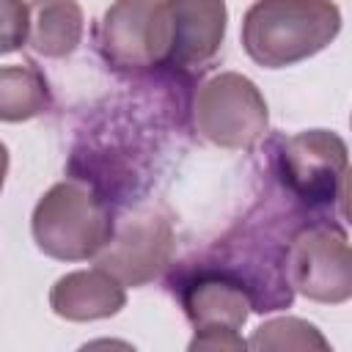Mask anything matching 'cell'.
I'll return each instance as SVG.
<instances>
[{
  "label": "cell",
  "mask_w": 352,
  "mask_h": 352,
  "mask_svg": "<svg viewBox=\"0 0 352 352\" xmlns=\"http://www.w3.org/2000/svg\"><path fill=\"white\" fill-rule=\"evenodd\" d=\"M341 30L333 0H256L242 19V47L264 69H283L322 52Z\"/></svg>",
  "instance_id": "1"
},
{
  "label": "cell",
  "mask_w": 352,
  "mask_h": 352,
  "mask_svg": "<svg viewBox=\"0 0 352 352\" xmlns=\"http://www.w3.org/2000/svg\"><path fill=\"white\" fill-rule=\"evenodd\" d=\"M113 226L107 201L80 176L52 184L38 198L30 217L38 250L58 261L94 258L110 239Z\"/></svg>",
  "instance_id": "2"
},
{
  "label": "cell",
  "mask_w": 352,
  "mask_h": 352,
  "mask_svg": "<svg viewBox=\"0 0 352 352\" xmlns=\"http://www.w3.org/2000/svg\"><path fill=\"white\" fill-rule=\"evenodd\" d=\"M278 176L283 187L308 209H324L338 201L346 214V143L327 129H305L278 140Z\"/></svg>",
  "instance_id": "3"
},
{
  "label": "cell",
  "mask_w": 352,
  "mask_h": 352,
  "mask_svg": "<svg viewBox=\"0 0 352 352\" xmlns=\"http://www.w3.org/2000/svg\"><path fill=\"white\" fill-rule=\"evenodd\" d=\"M267 102L253 80L236 72L209 77L192 102L195 132L220 148H250L267 132Z\"/></svg>",
  "instance_id": "4"
},
{
  "label": "cell",
  "mask_w": 352,
  "mask_h": 352,
  "mask_svg": "<svg viewBox=\"0 0 352 352\" xmlns=\"http://www.w3.org/2000/svg\"><path fill=\"white\" fill-rule=\"evenodd\" d=\"M283 275L314 302H344L352 294V253L341 226L308 223L283 248Z\"/></svg>",
  "instance_id": "5"
},
{
  "label": "cell",
  "mask_w": 352,
  "mask_h": 352,
  "mask_svg": "<svg viewBox=\"0 0 352 352\" xmlns=\"http://www.w3.org/2000/svg\"><path fill=\"white\" fill-rule=\"evenodd\" d=\"M99 52L121 72L165 66L168 11L165 0H116L99 22Z\"/></svg>",
  "instance_id": "6"
},
{
  "label": "cell",
  "mask_w": 352,
  "mask_h": 352,
  "mask_svg": "<svg viewBox=\"0 0 352 352\" xmlns=\"http://www.w3.org/2000/svg\"><path fill=\"white\" fill-rule=\"evenodd\" d=\"M173 256V228L165 217L151 209L129 214L124 223L113 226L110 239L94 256L96 267L107 270L124 286H143L170 264Z\"/></svg>",
  "instance_id": "7"
},
{
  "label": "cell",
  "mask_w": 352,
  "mask_h": 352,
  "mask_svg": "<svg viewBox=\"0 0 352 352\" xmlns=\"http://www.w3.org/2000/svg\"><path fill=\"white\" fill-rule=\"evenodd\" d=\"M168 11V69H195L209 63L223 38L226 0H165Z\"/></svg>",
  "instance_id": "8"
},
{
  "label": "cell",
  "mask_w": 352,
  "mask_h": 352,
  "mask_svg": "<svg viewBox=\"0 0 352 352\" xmlns=\"http://www.w3.org/2000/svg\"><path fill=\"white\" fill-rule=\"evenodd\" d=\"M182 308L195 330H239L250 314V297L236 275L206 264L182 286Z\"/></svg>",
  "instance_id": "9"
},
{
  "label": "cell",
  "mask_w": 352,
  "mask_h": 352,
  "mask_svg": "<svg viewBox=\"0 0 352 352\" xmlns=\"http://www.w3.org/2000/svg\"><path fill=\"white\" fill-rule=\"evenodd\" d=\"M126 302L124 283L107 270H77L55 280L50 292V305L58 316L69 322H94L116 316Z\"/></svg>",
  "instance_id": "10"
},
{
  "label": "cell",
  "mask_w": 352,
  "mask_h": 352,
  "mask_svg": "<svg viewBox=\"0 0 352 352\" xmlns=\"http://www.w3.org/2000/svg\"><path fill=\"white\" fill-rule=\"evenodd\" d=\"M82 8L77 0H30L28 47L44 58H66L82 38Z\"/></svg>",
  "instance_id": "11"
},
{
  "label": "cell",
  "mask_w": 352,
  "mask_h": 352,
  "mask_svg": "<svg viewBox=\"0 0 352 352\" xmlns=\"http://www.w3.org/2000/svg\"><path fill=\"white\" fill-rule=\"evenodd\" d=\"M50 107L44 74L33 66H0V121H28Z\"/></svg>",
  "instance_id": "12"
},
{
  "label": "cell",
  "mask_w": 352,
  "mask_h": 352,
  "mask_svg": "<svg viewBox=\"0 0 352 352\" xmlns=\"http://www.w3.org/2000/svg\"><path fill=\"white\" fill-rule=\"evenodd\" d=\"M250 349H327V338L305 319L283 316L264 322L248 341Z\"/></svg>",
  "instance_id": "13"
},
{
  "label": "cell",
  "mask_w": 352,
  "mask_h": 352,
  "mask_svg": "<svg viewBox=\"0 0 352 352\" xmlns=\"http://www.w3.org/2000/svg\"><path fill=\"white\" fill-rule=\"evenodd\" d=\"M28 41V3L0 0V55L19 50Z\"/></svg>",
  "instance_id": "14"
},
{
  "label": "cell",
  "mask_w": 352,
  "mask_h": 352,
  "mask_svg": "<svg viewBox=\"0 0 352 352\" xmlns=\"http://www.w3.org/2000/svg\"><path fill=\"white\" fill-rule=\"evenodd\" d=\"M248 341L236 330H195L190 349H245Z\"/></svg>",
  "instance_id": "15"
},
{
  "label": "cell",
  "mask_w": 352,
  "mask_h": 352,
  "mask_svg": "<svg viewBox=\"0 0 352 352\" xmlns=\"http://www.w3.org/2000/svg\"><path fill=\"white\" fill-rule=\"evenodd\" d=\"M6 173H8V148H6V143H0V190H3Z\"/></svg>",
  "instance_id": "16"
}]
</instances>
